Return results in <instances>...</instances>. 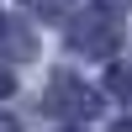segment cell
I'll list each match as a JSON object with an SVG mask.
<instances>
[{"label": "cell", "mask_w": 132, "mask_h": 132, "mask_svg": "<svg viewBox=\"0 0 132 132\" xmlns=\"http://www.w3.org/2000/svg\"><path fill=\"white\" fill-rule=\"evenodd\" d=\"M48 101H53L48 111H63V116H90L95 111V95L85 90V85H74V79H58L48 90Z\"/></svg>", "instance_id": "6da1fadb"}, {"label": "cell", "mask_w": 132, "mask_h": 132, "mask_svg": "<svg viewBox=\"0 0 132 132\" xmlns=\"http://www.w3.org/2000/svg\"><path fill=\"white\" fill-rule=\"evenodd\" d=\"M37 11H69V0H32Z\"/></svg>", "instance_id": "7a4b0ae2"}, {"label": "cell", "mask_w": 132, "mask_h": 132, "mask_svg": "<svg viewBox=\"0 0 132 132\" xmlns=\"http://www.w3.org/2000/svg\"><path fill=\"white\" fill-rule=\"evenodd\" d=\"M5 90H11V79H5V74H0V95H5Z\"/></svg>", "instance_id": "3957f363"}, {"label": "cell", "mask_w": 132, "mask_h": 132, "mask_svg": "<svg viewBox=\"0 0 132 132\" xmlns=\"http://www.w3.org/2000/svg\"><path fill=\"white\" fill-rule=\"evenodd\" d=\"M0 132H16V127H11V122H0Z\"/></svg>", "instance_id": "277c9868"}, {"label": "cell", "mask_w": 132, "mask_h": 132, "mask_svg": "<svg viewBox=\"0 0 132 132\" xmlns=\"http://www.w3.org/2000/svg\"><path fill=\"white\" fill-rule=\"evenodd\" d=\"M122 132H132V127H122Z\"/></svg>", "instance_id": "5b68a950"}]
</instances>
